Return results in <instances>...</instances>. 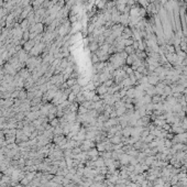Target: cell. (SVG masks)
I'll return each mask as SVG.
<instances>
[{
	"label": "cell",
	"instance_id": "cell-5",
	"mask_svg": "<svg viewBox=\"0 0 187 187\" xmlns=\"http://www.w3.org/2000/svg\"><path fill=\"white\" fill-rule=\"evenodd\" d=\"M42 104V97H34L32 100H30V105L32 106H36V105Z\"/></svg>",
	"mask_w": 187,
	"mask_h": 187
},
{
	"label": "cell",
	"instance_id": "cell-17",
	"mask_svg": "<svg viewBox=\"0 0 187 187\" xmlns=\"http://www.w3.org/2000/svg\"><path fill=\"white\" fill-rule=\"evenodd\" d=\"M68 101H71V102H75L76 101V95L74 92H71L68 95V99H67Z\"/></svg>",
	"mask_w": 187,
	"mask_h": 187
},
{
	"label": "cell",
	"instance_id": "cell-19",
	"mask_svg": "<svg viewBox=\"0 0 187 187\" xmlns=\"http://www.w3.org/2000/svg\"><path fill=\"white\" fill-rule=\"evenodd\" d=\"M91 61H92L93 64H97V63H99V57L93 53V54H91Z\"/></svg>",
	"mask_w": 187,
	"mask_h": 187
},
{
	"label": "cell",
	"instance_id": "cell-16",
	"mask_svg": "<svg viewBox=\"0 0 187 187\" xmlns=\"http://www.w3.org/2000/svg\"><path fill=\"white\" fill-rule=\"evenodd\" d=\"M29 36H30V32H29V30H28V31H24V32H23L22 40H23V41H25V42H26V41H29V40H30V38H29Z\"/></svg>",
	"mask_w": 187,
	"mask_h": 187
},
{
	"label": "cell",
	"instance_id": "cell-10",
	"mask_svg": "<svg viewBox=\"0 0 187 187\" xmlns=\"http://www.w3.org/2000/svg\"><path fill=\"white\" fill-rule=\"evenodd\" d=\"M104 85L106 87H108V88H110V87H112L115 85V80H114V78H110V79H108V80H106L104 83Z\"/></svg>",
	"mask_w": 187,
	"mask_h": 187
},
{
	"label": "cell",
	"instance_id": "cell-3",
	"mask_svg": "<svg viewBox=\"0 0 187 187\" xmlns=\"http://www.w3.org/2000/svg\"><path fill=\"white\" fill-rule=\"evenodd\" d=\"M18 98L19 99H21L22 101L23 100H25V99H28V90L26 89H21L20 91H19V96H18Z\"/></svg>",
	"mask_w": 187,
	"mask_h": 187
},
{
	"label": "cell",
	"instance_id": "cell-20",
	"mask_svg": "<svg viewBox=\"0 0 187 187\" xmlns=\"http://www.w3.org/2000/svg\"><path fill=\"white\" fill-rule=\"evenodd\" d=\"M29 32H30V31H29ZM36 35H38L36 32H30V36H29L30 40H34V39L36 38Z\"/></svg>",
	"mask_w": 187,
	"mask_h": 187
},
{
	"label": "cell",
	"instance_id": "cell-21",
	"mask_svg": "<svg viewBox=\"0 0 187 187\" xmlns=\"http://www.w3.org/2000/svg\"><path fill=\"white\" fill-rule=\"evenodd\" d=\"M132 46H133V49H134L135 51L139 50V42H138V41H134L133 44H132Z\"/></svg>",
	"mask_w": 187,
	"mask_h": 187
},
{
	"label": "cell",
	"instance_id": "cell-18",
	"mask_svg": "<svg viewBox=\"0 0 187 187\" xmlns=\"http://www.w3.org/2000/svg\"><path fill=\"white\" fill-rule=\"evenodd\" d=\"M52 182H54V183H56V184H61L62 182H63V177L62 176H55V177H53V181Z\"/></svg>",
	"mask_w": 187,
	"mask_h": 187
},
{
	"label": "cell",
	"instance_id": "cell-2",
	"mask_svg": "<svg viewBox=\"0 0 187 187\" xmlns=\"http://www.w3.org/2000/svg\"><path fill=\"white\" fill-rule=\"evenodd\" d=\"M96 92H97V95L102 96V95H105V93L108 92V87H106L104 84H101L96 88Z\"/></svg>",
	"mask_w": 187,
	"mask_h": 187
},
{
	"label": "cell",
	"instance_id": "cell-13",
	"mask_svg": "<svg viewBox=\"0 0 187 187\" xmlns=\"http://www.w3.org/2000/svg\"><path fill=\"white\" fill-rule=\"evenodd\" d=\"M180 48H181V50L183 51V52L187 53V43L185 42V40H182V42L180 43Z\"/></svg>",
	"mask_w": 187,
	"mask_h": 187
},
{
	"label": "cell",
	"instance_id": "cell-22",
	"mask_svg": "<svg viewBox=\"0 0 187 187\" xmlns=\"http://www.w3.org/2000/svg\"><path fill=\"white\" fill-rule=\"evenodd\" d=\"M10 1H13V0H3V2H10Z\"/></svg>",
	"mask_w": 187,
	"mask_h": 187
},
{
	"label": "cell",
	"instance_id": "cell-11",
	"mask_svg": "<svg viewBox=\"0 0 187 187\" xmlns=\"http://www.w3.org/2000/svg\"><path fill=\"white\" fill-rule=\"evenodd\" d=\"M64 139H65L64 135H62V134H60V135H55V137H54V142H55L56 144H60Z\"/></svg>",
	"mask_w": 187,
	"mask_h": 187
},
{
	"label": "cell",
	"instance_id": "cell-1",
	"mask_svg": "<svg viewBox=\"0 0 187 187\" xmlns=\"http://www.w3.org/2000/svg\"><path fill=\"white\" fill-rule=\"evenodd\" d=\"M35 45V42H34V40H29V41H26L25 43H24V45H23V50L25 51V52H28V53H30L31 52V50L33 49V46Z\"/></svg>",
	"mask_w": 187,
	"mask_h": 187
},
{
	"label": "cell",
	"instance_id": "cell-6",
	"mask_svg": "<svg viewBox=\"0 0 187 187\" xmlns=\"http://www.w3.org/2000/svg\"><path fill=\"white\" fill-rule=\"evenodd\" d=\"M88 48H89V50H90L91 52H93V53H95L96 51L99 49V44L97 43V42H89V45H88Z\"/></svg>",
	"mask_w": 187,
	"mask_h": 187
},
{
	"label": "cell",
	"instance_id": "cell-8",
	"mask_svg": "<svg viewBox=\"0 0 187 187\" xmlns=\"http://www.w3.org/2000/svg\"><path fill=\"white\" fill-rule=\"evenodd\" d=\"M124 52H126L128 55H131V54L135 53V50L133 49V46L130 45V46H126V48H124Z\"/></svg>",
	"mask_w": 187,
	"mask_h": 187
},
{
	"label": "cell",
	"instance_id": "cell-14",
	"mask_svg": "<svg viewBox=\"0 0 187 187\" xmlns=\"http://www.w3.org/2000/svg\"><path fill=\"white\" fill-rule=\"evenodd\" d=\"M122 42H123L124 46H130V45L133 44L134 40H133V38H130V39H127V40H123Z\"/></svg>",
	"mask_w": 187,
	"mask_h": 187
},
{
	"label": "cell",
	"instance_id": "cell-9",
	"mask_svg": "<svg viewBox=\"0 0 187 187\" xmlns=\"http://www.w3.org/2000/svg\"><path fill=\"white\" fill-rule=\"evenodd\" d=\"M50 126H52L53 128H56L57 126H60V118H54L53 120H51Z\"/></svg>",
	"mask_w": 187,
	"mask_h": 187
},
{
	"label": "cell",
	"instance_id": "cell-12",
	"mask_svg": "<svg viewBox=\"0 0 187 187\" xmlns=\"http://www.w3.org/2000/svg\"><path fill=\"white\" fill-rule=\"evenodd\" d=\"M172 93H173V91H172L171 86H165V88H164V96L167 97V96H171Z\"/></svg>",
	"mask_w": 187,
	"mask_h": 187
},
{
	"label": "cell",
	"instance_id": "cell-4",
	"mask_svg": "<svg viewBox=\"0 0 187 187\" xmlns=\"http://www.w3.org/2000/svg\"><path fill=\"white\" fill-rule=\"evenodd\" d=\"M20 28L23 30V32H24V31H28L30 29V24H29L28 19H24V20H22L20 22Z\"/></svg>",
	"mask_w": 187,
	"mask_h": 187
},
{
	"label": "cell",
	"instance_id": "cell-15",
	"mask_svg": "<svg viewBox=\"0 0 187 187\" xmlns=\"http://www.w3.org/2000/svg\"><path fill=\"white\" fill-rule=\"evenodd\" d=\"M165 48H166L167 53H175V46H174V45L165 44Z\"/></svg>",
	"mask_w": 187,
	"mask_h": 187
},
{
	"label": "cell",
	"instance_id": "cell-7",
	"mask_svg": "<svg viewBox=\"0 0 187 187\" xmlns=\"http://www.w3.org/2000/svg\"><path fill=\"white\" fill-rule=\"evenodd\" d=\"M71 89H72V92H74V93H75V95H77V93H78V92H79V91H80L83 88H81V86H80L79 84H77V83H76V84L74 85L73 87H71Z\"/></svg>",
	"mask_w": 187,
	"mask_h": 187
}]
</instances>
